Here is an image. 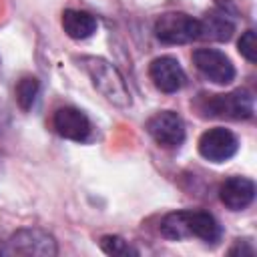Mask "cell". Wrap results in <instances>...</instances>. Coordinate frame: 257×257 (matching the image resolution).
Masks as SVG:
<instances>
[{
  "instance_id": "obj_2",
  "label": "cell",
  "mask_w": 257,
  "mask_h": 257,
  "mask_svg": "<svg viewBox=\"0 0 257 257\" xmlns=\"http://www.w3.org/2000/svg\"><path fill=\"white\" fill-rule=\"evenodd\" d=\"M82 66L92 80V86L112 104L126 108L131 106V90L114 64L98 56H82Z\"/></svg>"
},
{
  "instance_id": "obj_7",
  "label": "cell",
  "mask_w": 257,
  "mask_h": 257,
  "mask_svg": "<svg viewBox=\"0 0 257 257\" xmlns=\"http://www.w3.org/2000/svg\"><path fill=\"white\" fill-rule=\"evenodd\" d=\"M147 131L161 147L175 149L185 141V124L173 110H161L147 120Z\"/></svg>"
},
{
  "instance_id": "obj_11",
  "label": "cell",
  "mask_w": 257,
  "mask_h": 257,
  "mask_svg": "<svg viewBox=\"0 0 257 257\" xmlns=\"http://www.w3.org/2000/svg\"><path fill=\"white\" fill-rule=\"evenodd\" d=\"M255 183L247 177H229L219 187L221 203L231 211H241L253 203Z\"/></svg>"
},
{
  "instance_id": "obj_14",
  "label": "cell",
  "mask_w": 257,
  "mask_h": 257,
  "mask_svg": "<svg viewBox=\"0 0 257 257\" xmlns=\"http://www.w3.org/2000/svg\"><path fill=\"white\" fill-rule=\"evenodd\" d=\"M40 90V82L36 76H22L16 84V102L22 110H30Z\"/></svg>"
},
{
  "instance_id": "obj_6",
  "label": "cell",
  "mask_w": 257,
  "mask_h": 257,
  "mask_svg": "<svg viewBox=\"0 0 257 257\" xmlns=\"http://www.w3.org/2000/svg\"><path fill=\"white\" fill-rule=\"evenodd\" d=\"M193 62L197 70L213 80L215 84H229L235 78V66L227 54L215 48H199L193 52Z\"/></svg>"
},
{
  "instance_id": "obj_17",
  "label": "cell",
  "mask_w": 257,
  "mask_h": 257,
  "mask_svg": "<svg viewBox=\"0 0 257 257\" xmlns=\"http://www.w3.org/2000/svg\"><path fill=\"white\" fill-rule=\"evenodd\" d=\"M237 253H239V255H245V253H247V255H253V247L249 245V241H241V239H239V241L235 243V247L229 249V255H237Z\"/></svg>"
},
{
  "instance_id": "obj_8",
  "label": "cell",
  "mask_w": 257,
  "mask_h": 257,
  "mask_svg": "<svg viewBox=\"0 0 257 257\" xmlns=\"http://www.w3.org/2000/svg\"><path fill=\"white\" fill-rule=\"evenodd\" d=\"M237 147H239L237 137L229 128H223V126L209 128L199 139V153L203 159L211 163L229 161L237 153Z\"/></svg>"
},
{
  "instance_id": "obj_10",
  "label": "cell",
  "mask_w": 257,
  "mask_h": 257,
  "mask_svg": "<svg viewBox=\"0 0 257 257\" xmlns=\"http://www.w3.org/2000/svg\"><path fill=\"white\" fill-rule=\"evenodd\" d=\"M52 124H54V131L62 139H68V141L82 143L90 135V120H88V116L80 108H74V106L58 108L54 112Z\"/></svg>"
},
{
  "instance_id": "obj_3",
  "label": "cell",
  "mask_w": 257,
  "mask_h": 257,
  "mask_svg": "<svg viewBox=\"0 0 257 257\" xmlns=\"http://www.w3.org/2000/svg\"><path fill=\"white\" fill-rule=\"evenodd\" d=\"M199 108L205 116H221V118H235L245 120L251 118L255 112L253 94L245 88H237L227 94H203L199 100Z\"/></svg>"
},
{
  "instance_id": "obj_16",
  "label": "cell",
  "mask_w": 257,
  "mask_h": 257,
  "mask_svg": "<svg viewBox=\"0 0 257 257\" xmlns=\"http://www.w3.org/2000/svg\"><path fill=\"white\" fill-rule=\"evenodd\" d=\"M239 52L243 58H247L251 64L257 62V36H255V30H245L239 38Z\"/></svg>"
},
{
  "instance_id": "obj_12",
  "label": "cell",
  "mask_w": 257,
  "mask_h": 257,
  "mask_svg": "<svg viewBox=\"0 0 257 257\" xmlns=\"http://www.w3.org/2000/svg\"><path fill=\"white\" fill-rule=\"evenodd\" d=\"M235 32L233 20L221 12L211 10L205 14L203 20H199V38L201 40H215V42H227Z\"/></svg>"
},
{
  "instance_id": "obj_1",
  "label": "cell",
  "mask_w": 257,
  "mask_h": 257,
  "mask_svg": "<svg viewBox=\"0 0 257 257\" xmlns=\"http://www.w3.org/2000/svg\"><path fill=\"white\" fill-rule=\"evenodd\" d=\"M161 235L171 241H181L187 237H199L207 243H215L221 237V227L217 219L207 211H175L163 217Z\"/></svg>"
},
{
  "instance_id": "obj_5",
  "label": "cell",
  "mask_w": 257,
  "mask_h": 257,
  "mask_svg": "<svg viewBox=\"0 0 257 257\" xmlns=\"http://www.w3.org/2000/svg\"><path fill=\"white\" fill-rule=\"evenodd\" d=\"M155 36L165 44H187L199 40V20L183 12H167L155 22Z\"/></svg>"
},
{
  "instance_id": "obj_13",
  "label": "cell",
  "mask_w": 257,
  "mask_h": 257,
  "mask_svg": "<svg viewBox=\"0 0 257 257\" xmlns=\"http://www.w3.org/2000/svg\"><path fill=\"white\" fill-rule=\"evenodd\" d=\"M96 18L84 10H64L62 12V28L74 40H84L96 32Z\"/></svg>"
},
{
  "instance_id": "obj_4",
  "label": "cell",
  "mask_w": 257,
  "mask_h": 257,
  "mask_svg": "<svg viewBox=\"0 0 257 257\" xmlns=\"http://www.w3.org/2000/svg\"><path fill=\"white\" fill-rule=\"evenodd\" d=\"M2 255H32V257H52L58 253L56 241L50 233L28 227V229H18L4 247H0Z\"/></svg>"
},
{
  "instance_id": "obj_15",
  "label": "cell",
  "mask_w": 257,
  "mask_h": 257,
  "mask_svg": "<svg viewBox=\"0 0 257 257\" xmlns=\"http://www.w3.org/2000/svg\"><path fill=\"white\" fill-rule=\"evenodd\" d=\"M100 249L106 253V255H112V257H128V255H139L137 249H133L128 245V241H124L122 237L118 235H104L100 239Z\"/></svg>"
},
{
  "instance_id": "obj_9",
  "label": "cell",
  "mask_w": 257,
  "mask_h": 257,
  "mask_svg": "<svg viewBox=\"0 0 257 257\" xmlns=\"http://www.w3.org/2000/svg\"><path fill=\"white\" fill-rule=\"evenodd\" d=\"M149 76L161 92H177L183 88L187 76L179 60L173 56H159L149 66Z\"/></svg>"
}]
</instances>
